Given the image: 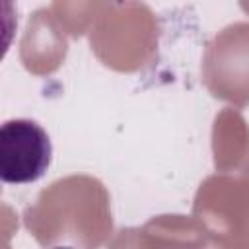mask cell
<instances>
[{
    "label": "cell",
    "mask_w": 249,
    "mask_h": 249,
    "mask_svg": "<svg viewBox=\"0 0 249 249\" xmlns=\"http://www.w3.org/2000/svg\"><path fill=\"white\" fill-rule=\"evenodd\" d=\"M53 160L47 130L31 119H10L0 126V179L23 185L41 179Z\"/></svg>",
    "instance_id": "cell-1"
}]
</instances>
